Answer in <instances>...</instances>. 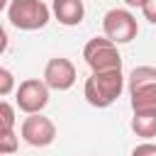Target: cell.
<instances>
[{
    "instance_id": "6da1fadb",
    "label": "cell",
    "mask_w": 156,
    "mask_h": 156,
    "mask_svg": "<svg viewBox=\"0 0 156 156\" xmlns=\"http://www.w3.org/2000/svg\"><path fill=\"white\" fill-rule=\"evenodd\" d=\"M124 90V76L122 71H102V73H90V78L83 85V95L88 105L105 110L110 107Z\"/></svg>"
},
{
    "instance_id": "7a4b0ae2",
    "label": "cell",
    "mask_w": 156,
    "mask_h": 156,
    "mask_svg": "<svg viewBox=\"0 0 156 156\" xmlns=\"http://www.w3.org/2000/svg\"><path fill=\"white\" fill-rule=\"evenodd\" d=\"M129 105L134 112H156V68L136 66L129 73Z\"/></svg>"
},
{
    "instance_id": "3957f363",
    "label": "cell",
    "mask_w": 156,
    "mask_h": 156,
    "mask_svg": "<svg viewBox=\"0 0 156 156\" xmlns=\"http://www.w3.org/2000/svg\"><path fill=\"white\" fill-rule=\"evenodd\" d=\"M7 20L12 22V27H17L22 32H34V29H41L49 24L51 10L41 0H10Z\"/></svg>"
},
{
    "instance_id": "277c9868",
    "label": "cell",
    "mask_w": 156,
    "mask_h": 156,
    "mask_svg": "<svg viewBox=\"0 0 156 156\" xmlns=\"http://www.w3.org/2000/svg\"><path fill=\"white\" fill-rule=\"evenodd\" d=\"M83 58L90 66L93 73L102 71H122V56L117 51V44H112L105 37H93L83 46Z\"/></svg>"
},
{
    "instance_id": "5b68a950",
    "label": "cell",
    "mask_w": 156,
    "mask_h": 156,
    "mask_svg": "<svg viewBox=\"0 0 156 156\" xmlns=\"http://www.w3.org/2000/svg\"><path fill=\"white\" fill-rule=\"evenodd\" d=\"M102 34L112 44H129L139 34L136 17L129 10H124V7H112L102 17Z\"/></svg>"
},
{
    "instance_id": "8992f818",
    "label": "cell",
    "mask_w": 156,
    "mask_h": 156,
    "mask_svg": "<svg viewBox=\"0 0 156 156\" xmlns=\"http://www.w3.org/2000/svg\"><path fill=\"white\" fill-rule=\"evenodd\" d=\"M15 105L24 115H39L49 105V88L39 78H27L15 88Z\"/></svg>"
},
{
    "instance_id": "52a82bcc",
    "label": "cell",
    "mask_w": 156,
    "mask_h": 156,
    "mask_svg": "<svg viewBox=\"0 0 156 156\" xmlns=\"http://www.w3.org/2000/svg\"><path fill=\"white\" fill-rule=\"evenodd\" d=\"M20 134H22V139L29 146L41 149V146L54 144V139H56V124L49 117H44L41 112L39 115H27L24 122H22V127H20Z\"/></svg>"
},
{
    "instance_id": "ba28073f",
    "label": "cell",
    "mask_w": 156,
    "mask_h": 156,
    "mask_svg": "<svg viewBox=\"0 0 156 156\" xmlns=\"http://www.w3.org/2000/svg\"><path fill=\"white\" fill-rule=\"evenodd\" d=\"M41 80L46 83L49 90H58V93L61 90H68L76 83V66L68 58H63V56H54V58L46 61L44 78Z\"/></svg>"
},
{
    "instance_id": "9c48e42d",
    "label": "cell",
    "mask_w": 156,
    "mask_h": 156,
    "mask_svg": "<svg viewBox=\"0 0 156 156\" xmlns=\"http://www.w3.org/2000/svg\"><path fill=\"white\" fill-rule=\"evenodd\" d=\"M51 12L63 27H78L85 17L83 0H51Z\"/></svg>"
},
{
    "instance_id": "30bf717a",
    "label": "cell",
    "mask_w": 156,
    "mask_h": 156,
    "mask_svg": "<svg viewBox=\"0 0 156 156\" xmlns=\"http://www.w3.org/2000/svg\"><path fill=\"white\" fill-rule=\"evenodd\" d=\"M132 132L141 139L156 136V112H134L132 117Z\"/></svg>"
},
{
    "instance_id": "8fae6325",
    "label": "cell",
    "mask_w": 156,
    "mask_h": 156,
    "mask_svg": "<svg viewBox=\"0 0 156 156\" xmlns=\"http://www.w3.org/2000/svg\"><path fill=\"white\" fill-rule=\"evenodd\" d=\"M15 122H17V117H15V107H12L10 102L0 100V136L15 132Z\"/></svg>"
},
{
    "instance_id": "7c38bea8",
    "label": "cell",
    "mask_w": 156,
    "mask_h": 156,
    "mask_svg": "<svg viewBox=\"0 0 156 156\" xmlns=\"http://www.w3.org/2000/svg\"><path fill=\"white\" fill-rule=\"evenodd\" d=\"M12 90H15V76H12L7 68H2V66H0V98L10 95Z\"/></svg>"
},
{
    "instance_id": "4fadbf2b",
    "label": "cell",
    "mask_w": 156,
    "mask_h": 156,
    "mask_svg": "<svg viewBox=\"0 0 156 156\" xmlns=\"http://www.w3.org/2000/svg\"><path fill=\"white\" fill-rule=\"evenodd\" d=\"M132 156H156V144H151V141L136 144V146L132 149Z\"/></svg>"
},
{
    "instance_id": "5bb4252c",
    "label": "cell",
    "mask_w": 156,
    "mask_h": 156,
    "mask_svg": "<svg viewBox=\"0 0 156 156\" xmlns=\"http://www.w3.org/2000/svg\"><path fill=\"white\" fill-rule=\"evenodd\" d=\"M141 12H144V20H149L151 24H156V0H146L144 7H141Z\"/></svg>"
},
{
    "instance_id": "9a60e30c",
    "label": "cell",
    "mask_w": 156,
    "mask_h": 156,
    "mask_svg": "<svg viewBox=\"0 0 156 156\" xmlns=\"http://www.w3.org/2000/svg\"><path fill=\"white\" fill-rule=\"evenodd\" d=\"M7 49V32H5V27H2V22H0V54Z\"/></svg>"
},
{
    "instance_id": "2e32d148",
    "label": "cell",
    "mask_w": 156,
    "mask_h": 156,
    "mask_svg": "<svg viewBox=\"0 0 156 156\" xmlns=\"http://www.w3.org/2000/svg\"><path fill=\"white\" fill-rule=\"evenodd\" d=\"M144 2H146V0H124V5H127V7H139V10L144 7Z\"/></svg>"
},
{
    "instance_id": "e0dca14e",
    "label": "cell",
    "mask_w": 156,
    "mask_h": 156,
    "mask_svg": "<svg viewBox=\"0 0 156 156\" xmlns=\"http://www.w3.org/2000/svg\"><path fill=\"white\" fill-rule=\"evenodd\" d=\"M7 5H10V0H0V12H2V10L7 7Z\"/></svg>"
}]
</instances>
